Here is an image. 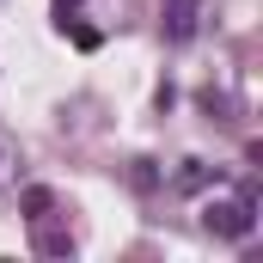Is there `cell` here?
Masks as SVG:
<instances>
[{
	"instance_id": "obj_1",
	"label": "cell",
	"mask_w": 263,
	"mask_h": 263,
	"mask_svg": "<svg viewBox=\"0 0 263 263\" xmlns=\"http://www.w3.org/2000/svg\"><path fill=\"white\" fill-rule=\"evenodd\" d=\"M202 227L214 239H251L257 233V190L239 184V190H220V196L202 202Z\"/></svg>"
},
{
	"instance_id": "obj_2",
	"label": "cell",
	"mask_w": 263,
	"mask_h": 263,
	"mask_svg": "<svg viewBox=\"0 0 263 263\" xmlns=\"http://www.w3.org/2000/svg\"><path fill=\"white\" fill-rule=\"evenodd\" d=\"M25 208H31V245H37L43 257H67V251H73V239L49 227V214H55V190H43V184H37V190H25Z\"/></svg>"
},
{
	"instance_id": "obj_3",
	"label": "cell",
	"mask_w": 263,
	"mask_h": 263,
	"mask_svg": "<svg viewBox=\"0 0 263 263\" xmlns=\"http://www.w3.org/2000/svg\"><path fill=\"white\" fill-rule=\"evenodd\" d=\"M202 6L208 0H159V31H165V43H190L202 31Z\"/></svg>"
},
{
	"instance_id": "obj_4",
	"label": "cell",
	"mask_w": 263,
	"mask_h": 263,
	"mask_svg": "<svg viewBox=\"0 0 263 263\" xmlns=\"http://www.w3.org/2000/svg\"><path fill=\"white\" fill-rule=\"evenodd\" d=\"M55 25H62L67 37L80 43V0H55Z\"/></svg>"
},
{
	"instance_id": "obj_5",
	"label": "cell",
	"mask_w": 263,
	"mask_h": 263,
	"mask_svg": "<svg viewBox=\"0 0 263 263\" xmlns=\"http://www.w3.org/2000/svg\"><path fill=\"white\" fill-rule=\"evenodd\" d=\"M178 184H184V190H202V184H208V165H202V159H184Z\"/></svg>"
}]
</instances>
